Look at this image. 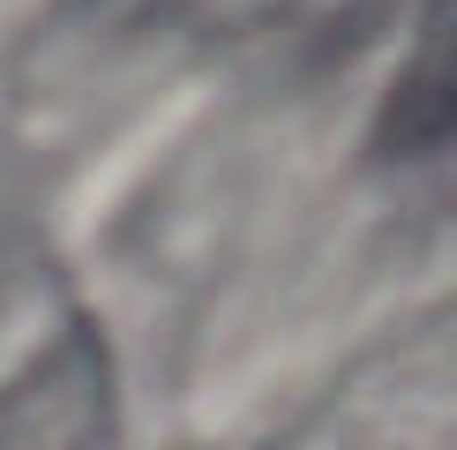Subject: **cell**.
Here are the masks:
<instances>
[{
    "mask_svg": "<svg viewBox=\"0 0 457 450\" xmlns=\"http://www.w3.org/2000/svg\"><path fill=\"white\" fill-rule=\"evenodd\" d=\"M383 158L397 173L428 180L435 196L457 203V23H443L420 46V61L390 83L383 105Z\"/></svg>",
    "mask_w": 457,
    "mask_h": 450,
    "instance_id": "1",
    "label": "cell"
}]
</instances>
